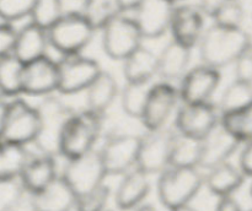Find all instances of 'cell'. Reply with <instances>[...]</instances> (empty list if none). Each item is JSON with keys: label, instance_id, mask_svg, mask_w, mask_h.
<instances>
[{"label": "cell", "instance_id": "6da1fadb", "mask_svg": "<svg viewBox=\"0 0 252 211\" xmlns=\"http://www.w3.org/2000/svg\"><path fill=\"white\" fill-rule=\"evenodd\" d=\"M252 44L251 36L243 28H230L213 24L199 42L202 63L220 69L234 64Z\"/></svg>", "mask_w": 252, "mask_h": 211}, {"label": "cell", "instance_id": "7a4b0ae2", "mask_svg": "<svg viewBox=\"0 0 252 211\" xmlns=\"http://www.w3.org/2000/svg\"><path fill=\"white\" fill-rule=\"evenodd\" d=\"M102 120L103 115L89 108L74 112L62 134L59 156L69 161L95 150V144L102 130Z\"/></svg>", "mask_w": 252, "mask_h": 211}, {"label": "cell", "instance_id": "3957f363", "mask_svg": "<svg viewBox=\"0 0 252 211\" xmlns=\"http://www.w3.org/2000/svg\"><path fill=\"white\" fill-rule=\"evenodd\" d=\"M204 184L198 168L169 167L158 179V196L167 210L191 204Z\"/></svg>", "mask_w": 252, "mask_h": 211}, {"label": "cell", "instance_id": "277c9868", "mask_svg": "<svg viewBox=\"0 0 252 211\" xmlns=\"http://www.w3.org/2000/svg\"><path fill=\"white\" fill-rule=\"evenodd\" d=\"M36 108L39 115V132L33 144L39 154L57 156L64 128L75 110L54 96L44 97Z\"/></svg>", "mask_w": 252, "mask_h": 211}, {"label": "cell", "instance_id": "5b68a950", "mask_svg": "<svg viewBox=\"0 0 252 211\" xmlns=\"http://www.w3.org/2000/svg\"><path fill=\"white\" fill-rule=\"evenodd\" d=\"M95 31L81 11L64 12L59 21L48 29L49 46L62 55L80 54L93 41Z\"/></svg>", "mask_w": 252, "mask_h": 211}, {"label": "cell", "instance_id": "8992f818", "mask_svg": "<svg viewBox=\"0 0 252 211\" xmlns=\"http://www.w3.org/2000/svg\"><path fill=\"white\" fill-rule=\"evenodd\" d=\"M102 48L108 58L125 61L143 46L144 39L134 17L121 12L102 29Z\"/></svg>", "mask_w": 252, "mask_h": 211}, {"label": "cell", "instance_id": "52a82bcc", "mask_svg": "<svg viewBox=\"0 0 252 211\" xmlns=\"http://www.w3.org/2000/svg\"><path fill=\"white\" fill-rule=\"evenodd\" d=\"M61 176L78 198L100 188L107 177L100 150H93L78 158L69 159Z\"/></svg>", "mask_w": 252, "mask_h": 211}, {"label": "cell", "instance_id": "ba28073f", "mask_svg": "<svg viewBox=\"0 0 252 211\" xmlns=\"http://www.w3.org/2000/svg\"><path fill=\"white\" fill-rule=\"evenodd\" d=\"M142 136L134 134H110L100 149L107 176H125L137 167Z\"/></svg>", "mask_w": 252, "mask_h": 211}, {"label": "cell", "instance_id": "9c48e42d", "mask_svg": "<svg viewBox=\"0 0 252 211\" xmlns=\"http://www.w3.org/2000/svg\"><path fill=\"white\" fill-rule=\"evenodd\" d=\"M221 110L212 102L184 103L175 117V129L179 134L204 140L220 125Z\"/></svg>", "mask_w": 252, "mask_h": 211}, {"label": "cell", "instance_id": "30bf717a", "mask_svg": "<svg viewBox=\"0 0 252 211\" xmlns=\"http://www.w3.org/2000/svg\"><path fill=\"white\" fill-rule=\"evenodd\" d=\"M177 136L176 129H162L148 132L142 136L137 167L147 174H161L170 167L172 147Z\"/></svg>", "mask_w": 252, "mask_h": 211}, {"label": "cell", "instance_id": "8fae6325", "mask_svg": "<svg viewBox=\"0 0 252 211\" xmlns=\"http://www.w3.org/2000/svg\"><path fill=\"white\" fill-rule=\"evenodd\" d=\"M57 64L59 73L58 92L63 95H74L86 91L102 73L100 64L95 59L81 54L62 55Z\"/></svg>", "mask_w": 252, "mask_h": 211}, {"label": "cell", "instance_id": "7c38bea8", "mask_svg": "<svg viewBox=\"0 0 252 211\" xmlns=\"http://www.w3.org/2000/svg\"><path fill=\"white\" fill-rule=\"evenodd\" d=\"M39 132V115L22 98H11L7 108L1 140L19 145L33 144Z\"/></svg>", "mask_w": 252, "mask_h": 211}, {"label": "cell", "instance_id": "4fadbf2b", "mask_svg": "<svg viewBox=\"0 0 252 211\" xmlns=\"http://www.w3.org/2000/svg\"><path fill=\"white\" fill-rule=\"evenodd\" d=\"M179 98V88L172 83L161 81L152 86L144 112L140 118L148 132H155L166 127L167 120L176 109Z\"/></svg>", "mask_w": 252, "mask_h": 211}, {"label": "cell", "instance_id": "5bb4252c", "mask_svg": "<svg viewBox=\"0 0 252 211\" xmlns=\"http://www.w3.org/2000/svg\"><path fill=\"white\" fill-rule=\"evenodd\" d=\"M175 0H143L134 9V20L147 39L160 38L171 27Z\"/></svg>", "mask_w": 252, "mask_h": 211}, {"label": "cell", "instance_id": "9a60e30c", "mask_svg": "<svg viewBox=\"0 0 252 211\" xmlns=\"http://www.w3.org/2000/svg\"><path fill=\"white\" fill-rule=\"evenodd\" d=\"M220 80L221 75L218 69L206 64L194 66L180 81V98L184 103L211 102Z\"/></svg>", "mask_w": 252, "mask_h": 211}, {"label": "cell", "instance_id": "2e32d148", "mask_svg": "<svg viewBox=\"0 0 252 211\" xmlns=\"http://www.w3.org/2000/svg\"><path fill=\"white\" fill-rule=\"evenodd\" d=\"M58 64L48 55L25 64L22 71V93L29 96H52L58 91Z\"/></svg>", "mask_w": 252, "mask_h": 211}, {"label": "cell", "instance_id": "e0dca14e", "mask_svg": "<svg viewBox=\"0 0 252 211\" xmlns=\"http://www.w3.org/2000/svg\"><path fill=\"white\" fill-rule=\"evenodd\" d=\"M206 16L198 5L176 6L170 27L172 39L191 49L198 46L206 32Z\"/></svg>", "mask_w": 252, "mask_h": 211}, {"label": "cell", "instance_id": "ac0fdd59", "mask_svg": "<svg viewBox=\"0 0 252 211\" xmlns=\"http://www.w3.org/2000/svg\"><path fill=\"white\" fill-rule=\"evenodd\" d=\"M202 141H203V151H202L199 168H204L207 171H211L225 162H229L230 157L243 144L221 124Z\"/></svg>", "mask_w": 252, "mask_h": 211}, {"label": "cell", "instance_id": "d6986e66", "mask_svg": "<svg viewBox=\"0 0 252 211\" xmlns=\"http://www.w3.org/2000/svg\"><path fill=\"white\" fill-rule=\"evenodd\" d=\"M29 196L32 211H71L75 210L78 200L76 194L61 174L43 190Z\"/></svg>", "mask_w": 252, "mask_h": 211}, {"label": "cell", "instance_id": "ffe728a7", "mask_svg": "<svg viewBox=\"0 0 252 211\" xmlns=\"http://www.w3.org/2000/svg\"><path fill=\"white\" fill-rule=\"evenodd\" d=\"M149 177L138 167L122 176L115 191L116 206L122 211H133L144 204L152 188Z\"/></svg>", "mask_w": 252, "mask_h": 211}, {"label": "cell", "instance_id": "44dd1931", "mask_svg": "<svg viewBox=\"0 0 252 211\" xmlns=\"http://www.w3.org/2000/svg\"><path fill=\"white\" fill-rule=\"evenodd\" d=\"M58 177L56 156L52 155H32L25 166L20 182L29 195L43 190Z\"/></svg>", "mask_w": 252, "mask_h": 211}, {"label": "cell", "instance_id": "7402d4cb", "mask_svg": "<svg viewBox=\"0 0 252 211\" xmlns=\"http://www.w3.org/2000/svg\"><path fill=\"white\" fill-rule=\"evenodd\" d=\"M191 48L179 43L175 39L170 41L161 53L158 55L159 58V68L158 75L165 81H181L182 78L189 70V61H191Z\"/></svg>", "mask_w": 252, "mask_h": 211}, {"label": "cell", "instance_id": "603a6c76", "mask_svg": "<svg viewBox=\"0 0 252 211\" xmlns=\"http://www.w3.org/2000/svg\"><path fill=\"white\" fill-rule=\"evenodd\" d=\"M48 46V31L30 22L17 31L12 54L22 63L27 64L47 55Z\"/></svg>", "mask_w": 252, "mask_h": 211}, {"label": "cell", "instance_id": "cb8c5ba5", "mask_svg": "<svg viewBox=\"0 0 252 211\" xmlns=\"http://www.w3.org/2000/svg\"><path fill=\"white\" fill-rule=\"evenodd\" d=\"M159 58L145 47H140L123 61V75L127 82L148 83L158 75Z\"/></svg>", "mask_w": 252, "mask_h": 211}, {"label": "cell", "instance_id": "d4e9b609", "mask_svg": "<svg viewBox=\"0 0 252 211\" xmlns=\"http://www.w3.org/2000/svg\"><path fill=\"white\" fill-rule=\"evenodd\" d=\"M245 177L240 167L225 162L208 171L207 177H204V184L213 195L221 198L233 195L238 189H240L245 182Z\"/></svg>", "mask_w": 252, "mask_h": 211}, {"label": "cell", "instance_id": "484cf974", "mask_svg": "<svg viewBox=\"0 0 252 211\" xmlns=\"http://www.w3.org/2000/svg\"><path fill=\"white\" fill-rule=\"evenodd\" d=\"M120 88L116 79L107 71H103L95 79L86 90L88 108L97 114L105 115L106 110L117 98Z\"/></svg>", "mask_w": 252, "mask_h": 211}, {"label": "cell", "instance_id": "4316f807", "mask_svg": "<svg viewBox=\"0 0 252 211\" xmlns=\"http://www.w3.org/2000/svg\"><path fill=\"white\" fill-rule=\"evenodd\" d=\"M31 156L24 145L0 140V179H20Z\"/></svg>", "mask_w": 252, "mask_h": 211}, {"label": "cell", "instance_id": "83f0119b", "mask_svg": "<svg viewBox=\"0 0 252 211\" xmlns=\"http://www.w3.org/2000/svg\"><path fill=\"white\" fill-rule=\"evenodd\" d=\"M203 151V141L185 136L177 132L172 147L170 167H184V168H199Z\"/></svg>", "mask_w": 252, "mask_h": 211}, {"label": "cell", "instance_id": "f1b7e54d", "mask_svg": "<svg viewBox=\"0 0 252 211\" xmlns=\"http://www.w3.org/2000/svg\"><path fill=\"white\" fill-rule=\"evenodd\" d=\"M24 65L14 54L0 58V93L7 98L22 95V71Z\"/></svg>", "mask_w": 252, "mask_h": 211}, {"label": "cell", "instance_id": "f546056e", "mask_svg": "<svg viewBox=\"0 0 252 211\" xmlns=\"http://www.w3.org/2000/svg\"><path fill=\"white\" fill-rule=\"evenodd\" d=\"M252 105V83L234 80L224 90L219 102L221 114L238 112Z\"/></svg>", "mask_w": 252, "mask_h": 211}, {"label": "cell", "instance_id": "4dcf8cb0", "mask_svg": "<svg viewBox=\"0 0 252 211\" xmlns=\"http://www.w3.org/2000/svg\"><path fill=\"white\" fill-rule=\"evenodd\" d=\"M81 12L94 28L102 29L122 10L118 0H84Z\"/></svg>", "mask_w": 252, "mask_h": 211}, {"label": "cell", "instance_id": "1f68e13d", "mask_svg": "<svg viewBox=\"0 0 252 211\" xmlns=\"http://www.w3.org/2000/svg\"><path fill=\"white\" fill-rule=\"evenodd\" d=\"M152 86L148 83L127 82L121 91V106L123 112L132 118L140 119L147 105Z\"/></svg>", "mask_w": 252, "mask_h": 211}, {"label": "cell", "instance_id": "d6a6232c", "mask_svg": "<svg viewBox=\"0 0 252 211\" xmlns=\"http://www.w3.org/2000/svg\"><path fill=\"white\" fill-rule=\"evenodd\" d=\"M220 124L241 142L252 141V105L221 115Z\"/></svg>", "mask_w": 252, "mask_h": 211}, {"label": "cell", "instance_id": "836d02e7", "mask_svg": "<svg viewBox=\"0 0 252 211\" xmlns=\"http://www.w3.org/2000/svg\"><path fill=\"white\" fill-rule=\"evenodd\" d=\"M63 15V0H36L30 17L31 22L48 31Z\"/></svg>", "mask_w": 252, "mask_h": 211}, {"label": "cell", "instance_id": "e575fe53", "mask_svg": "<svg viewBox=\"0 0 252 211\" xmlns=\"http://www.w3.org/2000/svg\"><path fill=\"white\" fill-rule=\"evenodd\" d=\"M212 19L214 24L230 28H240L245 19V9L241 0H226L217 9Z\"/></svg>", "mask_w": 252, "mask_h": 211}, {"label": "cell", "instance_id": "d590c367", "mask_svg": "<svg viewBox=\"0 0 252 211\" xmlns=\"http://www.w3.org/2000/svg\"><path fill=\"white\" fill-rule=\"evenodd\" d=\"M26 190L20 179H0V211H12L25 201Z\"/></svg>", "mask_w": 252, "mask_h": 211}, {"label": "cell", "instance_id": "8d00e7d4", "mask_svg": "<svg viewBox=\"0 0 252 211\" xmlns=\"http://www.w3.org/2000/svg\"><path fill=\"white\" fill-rule=\"evenodd\" d=\"M110 186L103 184L91 193L79 196L76 200L75 211H105L111 198Z\"/></svg>", "mask_w": 252, "mask_h": 211}, {"label": "cell", "instance_id": "74e56055", "mask_svg": "<svg viewBox=\"0 0 252 211\" xmlns=\"http://www.w3.org/2000/svg\"><path fill=\"white\" fill-rule=\"evenodd\" d=\"M36 0H0V19L11 22L31 16Z\"/></svg>", "mask_w": 252, "mask_h": 211}, {"label": "cell", "instance_id": "f35d334b", "mask_svg": "<svg viewBox=\"0 0 252 211\" xmlns=\"http://www.w3.org/2000/svg\"><path fill=\"white\" fill-rule=\"evenodd\" d=\"M16 36L17 31L11 24H7V22L0 24V58L14 53Z\"/></svg>", "mask_w": 252, "mask_h": 211}, {"label": "cell", "instance_id": "ab89813d", "mask_svg": "<svg viewBox=\"0 0 252 211\" xmlns=\"http://www.w3.org/2000/svg\"><path fill=\"white\" fill-rule=\"evenodd\" d=\"M236 80L252 83V44L234 63Z\"/></svg>", "mask_w": 252, "mask_h": 211}, {"label": "cell", "instance_id": "60d3db41", "mask_svg": "<svg viewBox=\"0 0 252 211\" xmlns=\"http://www.w3.org/2000/svg\"><path fill=\"white\" fill-rule=\"evenodd\" d=\"M239 167L246 177H252V141L245 142L239 156Z\"/></svg>", "mask_w": 252, "mask_h": 211}, {"label": "cell", "instance_id": "b9f144b4", "mask_svg": "<svg viewBox=\"0 0 252 211\" xmlns=\"http://www.w3.org/2000/svg\"><path fill=\"white\" fill-rule=\"evenodd\" d=\"M216 211H244L243 206L233 195L221 196L218 199Z\"/></svg>", "mask_w": 252, "mask_h": 211}, {"label": "cell", "instance_id": "7bdbcfd3", "mask_svg": "<svg viewBox=\"0 0 252 211\" xmlns=\"http://www.w3.org/2000/svg\"><path fill=\"white\" fill-rule=\"evenodd\" d=\"M226 0H199L198 6L201 7L202 11L207 15V16H213L214 12L217 11L219 6L223 4Z\"/></svg>", "mask_w": 252, "mask_h": 211}, {"label": "cell", "instance_id": "ee69618b", "mask_svg": "<svg viewBox=\"0 0 252 211\" xmlns=\"http://www.w3.org/2000/svg\"><path fill=\"white\" fill-rule=\"evenodd\" d=\"M9 103H10L9 98L5 97V96H2L1 93H0V140H1L2 132H4L5 119H6Z\"/></svg>", "mask_w": 252, "mask_h": 211}, {"label": "cell", "instance_id": "f6af8a7d", "mask_svg": "<svg viewBox=\"0 0 252 211\" xmlns=\"http://www.w3.org/2000/svg\"><path fill=\"white\" fill-rule=\"evenodd\" d=\"M142 1L143 0H118L122 12L134 11L135 7H137Z\"/></svg>", "mask_w": 252, "mask_h": 211}, {"label": "cell", "instance_id": "bcb514c9", "mask_svg": "<svg viewBox=\"0 0 252 211\" xmlns=\"http://www.w3.org/2000/svg\"><path fill=\"white\" fill-rule=\"evenodd\" d=\"M133 211H158L155 206H153L152 204H142L140 206H138L137 209H134Z\"/></svg>", "mask_w": 252, "mask_h": 211}, {"label": "cell", "instance_id": "7dc6e473", "mask_svg": "<svg viewBox=\"0 0 252 211\" xmlns=\"http://www.w3.org/2000/svg\"><path fill=\"white\" fill-rule=\"evenodd\" d=\"M169 211H197V210L191 205V204H187V205L179 206V208H175V209H172V210H169Z\"/></svg>", "mask_w": 252, "mask_h": 211}, {"label": "cell", "instance_id": "c3c4849f", "mask_svg": "<svg viewBox=\"0 0 252 211\" xmlns=\"http://www.w3.org/2000/svg\"><path fill=\"white\" fill-rule=\"evenodd\" d=\"M175 1H176V2H179V1H184V0H175Z\"/></svg>", "mask_w": 252, "mask_h": 211}, {"label": "cell", "instance_id": "681fc988", "mask_svg": "<svg viewBox=\"0 0 252 211\" xmlns=\"http://www.w3.org/2000/svg\"><path fill=\"white\" fill-rule=\"evenodd\" d=\"M105 211H112V210H110V209H106V210Z\"/></svg>", "mask_w": 252, "mask_h": 211}, {"label": "cell", "instance_id": "f907efd6", "mask_svg": "<svg viewBox=\"0 0 252 211\" xmlns=\"http://www.w3.org/2000/svg\"><path fill=\"white\" fill-rule=\"evenodd\" d=\"M251 196H252V186H251Z\"/></svg>", "mask_w": 252, "mask_h": 211}, {"label": "cell", "instance_id": "816d5d0a", "mask_svg": "<svg viewBox=\"0 0 252 211\" xmlns=\"http://www.w3.org/2000/svg\"><path fill=\"white\" fill-rule=\"evenodd\" d=\"M251 211H252V210H251Z\"/></svg>", "mask_w": 252, "mask_h": 211}]
</instances>
